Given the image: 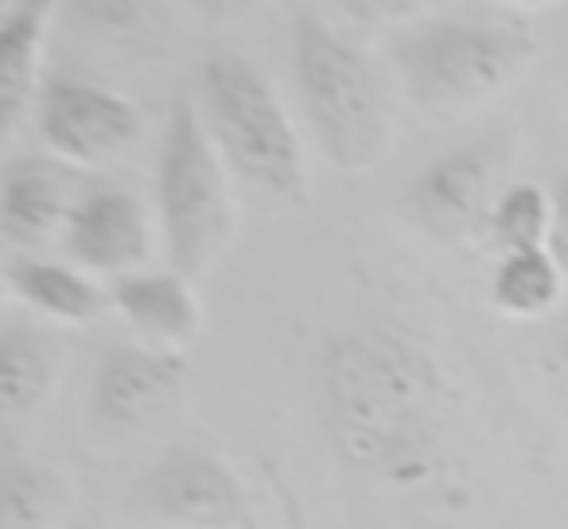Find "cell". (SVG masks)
Instances as JSON below:
<instances>
[{
  "mask_svg": "<svg viewBox=\"0 0 568 529\" xmlns=\"http://www.w3.org/2000/svg\"><path fill=\"white\" fill-rule=\"evenodd\" d=\"M9 288L28 301L32 308H40L43 316L59 319V324H90L105 312V293L82 273L55 265V261H36V257H12L9 269Z\"/></svg>",
  "mask_w": 568,
  "mask_h": 529,
  "instance_id": "14",
  "label": "cell"
},
{
  "mask_svg": "<svg viewBox=\"0 0 568 529\" xmlns=\"http://www.w3.org/2000/svg\"><path fill=\"white\" fill-rule=\"evenodd\" d=\"M560 358H565V370H568V335H565V343H560Z\"/></svg>",
  "mask_w": 568,
  "mask_h": 529,
  "instance_id": "20",
  "label": "cell"
},
{
  "mask_svg": "<svg viewBox=\"0 0 568 529\" xmlns=\"http://www.w3.org/2000/svg\"><path fill=\"white\" fill-rule=\"evenodd\" d=\"M549 257L557 261V269L568 277V175L552 183V226H549Z\"/></svg>",
  "mask_w": 568,
  "mask_h": 529,
  "instance_id": "19",
  "label": "cell"
},
{
  "mask_svg": "<svg viewBox=\"0 0 568 529\" xmlns=\"http://www.w3.org/2000/svg\"><path fill=\"white\" fill-rule=\"evenodd\" d=\"M560 285H565V273L557 269L549 250H518L498 261L495 281H490V301L506 316L537 319L557 308Z\"/></svg>",
  "mask_w": 568,
  "mask_h": 529,
  "instance_id": "17",
  "label": "cell"
},
{
  "mask_svg": "<svg viewBox=\"0 0 568 529\" xmlns=\"http://www.w3.org/2000/svg\"><path fill=\"white\" fill-rule=\"evenodd\" d=\"M67 253L98 273L129 277L152 257V222L144 203L125 187H98L71 211L63 230Z\"/></svg>",
  "mask_w": 568,
  "mask_h": 529,
  "instance_id": "8",
  "label": "cell"
},
{
  "mask_svg": "<svg viewBox=\"0 0 568 529\" xmlns=\"http://www.w3.org/2000/svg\"><path fill=\"white\" fill-rule=\"evenodd\" d=\"M51 12H55L51 0H24L4 12V28H0V133L4 136L17 129L32 102Z\"/></svg>",
  "mask_w": 568,
  "mask_h": 529,
  "instance_id": "13",
  "label": "cell"
},
{
  "mask_svg": "<svg viewBox=\"0 0 568 529\" xmlns=\"http://www.w3.org/2000/svg\"><path fill=\"white\" fill-rule=\"evenodd\" d=\"M55 386V355L40 332L24 324H9L0 335V413L24 417L48 401Z\"/></svg>",
  "mask_w": 568,
  "mask_h": 529,
  "instance_id": "15",
  "label": "cell"
},
{
  "mask_svg": "<svg viewBox=\"0 0 568 529\" xmlns=\"http://www.w3.org/2000/svg\"><path fill=\"white\" fill-rule=\"evenodd\" d=\"M490 226H495L498 242L506 245V253L545 250L552 226V195H545L537 183H514L498 195Z\"/></svg>",
  "mask_w": 568,
  "mask_h": 529,
  "instance_id": "18",
  "label": "cell"
},
{
  "mask_svg": "<svg viewBox=\"0 0 568 529\" xmlns=\"http://www.w3.org/2000/svg\"><path fill=\"white\" fill-rule=\"evenodd\" d=\"M293 71L324 156L343 172L378 164L389 149V113L363 51L316 12H301L293 24Z\"/></svg>",
  "mask_w": 568,
  "mask_h": 529,
  "instance_id": "3",
  "label": "cell"
},
{
  "mask_svg": "<svg viewBox=\"0 0 568 529\" xmlns=\"http://www.w3.org/2000/svg\"><path fill=\"white\" fill-rule=\"evenodd\" d=\"M110 296L136 332L152 335L160 343H191L203 332V312H199L195 288L175 269L118 277Z\"/></svg>",
  "mask_w": 568,
  "mask_h": 529,
  "instance_id": "12",
  "label": "cell"
},
{
  "mask_svg": "<svg viewBox=\"0 0 568 529\" xmlns=\"http://www.w3.org/2000/svg\"><path fill=\"white\" fill-rule=\"evenodd\" d=\"M141 513L183 529H230L242 521L245 495L226 464L211 451L175 448L136 479Z\"/></svg>",
  "mask_w": 568,
  "mask_h": 529,
  "instance_id": "7",
  "label": "cell"
},
{
  "mask_svg": "<svg viewBox=\"0 0 568 529\" xmlns=\"http://www.w3.org/2000/svg\"><path fill=\"white\" fill-rule=\"evenodd\" d=\"M203 105L222 160L268 195H304V149L273 82L237 51L203 63Z\"/></svg>",
  "mask_w": 568,
  "mask_h": 529,
  "instance_id": "4",
  "label": "cell"
},
{
  "mask_svg": "<svg viewBox=\"0 0 568 529\" xmlns=\"http://www.w3.org/2000/svg\"><path fill=\"white\" fill-rule=\"evenodd\" d=\"M63 175L55 164L43 160H20L4 167L0 180V230L12 245H40L67 230L71 211L67 206Z\"/></svg>",
  "mask_w": 568,
  "mask_h": 529,
  "instance_id": "11",
  "label": "cell"
},
{
  "mask_svg": "<svg viewBox=\"0 0 568 529\" xmlns=\"http://www.w3.org/2000/svg\"><path fill=\"white\" fill-rule=\"evenodd\" d=\"M537 43L526 28L479 17H444L417 24L394 40L389 55L417 110L452 113L475 110L503 94L534 59Z\"/></svg>",
  "mask_w": 568,
  "mask_h": 529,
  "instance_id": "2",
  "label": "cell"
},
{
  "mask_svg": "<svg viewBox=\"0 0 568 529\" xmlns=\"http://www.w3.org/2000/svg\"><path fill=\"white\" fill-rule=\"evenodd\" d=\"M183 363L141 347L105 350L90 386V417L105 428H141L180 394Z\"/></svg>",
  "mask_w": 568,
  "mask_h": 529,
  "instance_id": "10",
  "label": "cell"
},
{
  "mask_svg": "<svg viewBox=\"0 0 568 529\" xmlns=\"http://www.w3.org/2000/svg\"><path fill=\"white\" fill-rule=\"evenodd\" d=\"M156 206L168 261L187 281L203 273L234 234L226 160L195 105L187 102H175L168 118L156 172Z\"/></svg>",
  "mask_w": 568,
  "mask_h": 529,
  "instance_id": "5",
  "label": "cell"
},
{
  "mask_svg": "<svg viewBox=\"0 0 568 529\" xmlns=\"http://www.w3.org/2000/svg\"><path fill=\"white\" fill-rule=\"evenodd\" d=\"M0 482V529H51L67 510V479L40 459H9Z\"/></svg>",
  "mask_w": 568,
  "mask_h": 529,
  "instance_id": "16",
  "label": "cell"
},
{
  "mask_svg": "<svg viewBox=\"0 0 568 529\" xmlns=\"http://www.w3.org/2000/svg\"><path fill=\"white\" fill-rule=\"evenodd\" d=\"M40 136L55 156L79 167H94L121 156L141 141V110L129 98L113 94L94 82L55 79L40 90L36 105Z\"/></svg>",
  "mask_w": 568,
  "mask_h": 529,
  "instance_id": "6",
  "label": "cell"
},
{
  "mask_svg": "<svg viewBox=\"0 0 568 529\" xmlns=\"http://www.w3.org/2000/svg\"><path fill=\"white\" fill-rule=\"evenodd\" d=\"M324 413L339 456L382 479H417L428 467L436 370L394 327H351L320 358Z\"/></svg>",
  "mask_w": 568,
  "mask_h": 529,
  "instance_id": "1",
  "label": "cell"
},
{
  "mask_svg": "<svg viewBox=\"0 0 568 529\" xmlns=\"http://www.w3.org/2000/svg\"><path fill=\"white\" fill-rule=\"evenodd\" d=\"M490 183H495V149L483 141L433 160L413 180L409 203L428 234L440 242H459L487 218Z\"/></svg>",
  "mask_w": 568,
  "mask_h": 529,
  "instance_id": "9",
  "label": "cell"
}]
</instances>
